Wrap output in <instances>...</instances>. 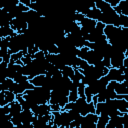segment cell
Wrapping results in <instances>:
<instances>
[{
	"label": "cell",
	"mask_w": 128,
	"mask_h": 128,
	"mask_svg": "<svg viewBox=\"0 0 128 128\" xmlns=\"http://www.w3.org/2000/svg\"><path fill=\"white\" fill-rule=\"evenodd\" d=\"M10 90H11L12 92H14L15 95H17V94H23L24 91H25V90L22 88V86H21L19 83H16V82L13 83V85H12V87H11Z\"/></svg>",
	"instance_id": "11"
},
{
	"label": "cell",
	"mask_w": 128,
	"mask_h": 128,
	"mask_svg": "<svg viewBox=\"0 0 128 128\" xmlns=\"http://www.w3.org/2000/svg\"><path fill=\"white\" fill-rule=\"evenodd\" d=\"M118 1H123V0H118Z\"/></svg>",
	"instance_id": "27"
},
{
	"label": "cell",
	"mask_w": 128,
	"mask_h": 128,
	"mask_svg": "<svg viewBox=\"0 0 128 128\" xmlns=\"http://www.w3.org/2000/svg\"><path fill=\"white\" fill-rule=\"evenodd\" d=\"M9 106H10V115L11 116H14V115H18L20 114V112L22 111V106L21 104L15 99L14 101H12L11 103H9Z\"/></svg>",
	"instance_id": "3"
},
{
	"label": "cell",
	"mask_w": 128,
	"mask_h": 128,
	"mask_svg": "<svg viewBox=\"0 0 128 128\" xmlns=\"http://www.w3.org/2000/svg\"><path fill=\"white\" fill-rule=\"evenodd\" d=\"M10 57H11V53H10V52H8L6 55H4V56L2 57V61H4V62L8 63V62L10 61Z\"/></svg>",
	"instance_id": "24"
},
{
	"label": "cell",
	"mask_w": 128,
	"mask_h": 128,
	"mask_svg": "<svg viewBox=\"0 0 128 128\" xmlns=\"http://www.w3.org/2000/svg\"><path fill=\"white\" fill-rule=\"evenodd\" d=\"M32 56L30 55V54H25V55H23L22 57H21V61H22V63H23V65H27V64H29V63H31V61H32Z\"/></svg>",
	"instance_id": "16"
},
{
	"label": "cell",
	"mask_w": 128,
	"mask_h": 128,
	"mask_svg": "<svg viewBox=\"0 0 128 128\" xmlns=\"http://www.w3.org/2000/svg\"><path fill=\"white\" fill-rule=\"evenodd\" d=\"M20 3H22V4H24L25 6H28V7H29V5H30V3H31V0H20Z\"/></svg>",
	"instance_id": "25"
},
{
	"label": "cell",
	"mask_w": 128,
	"mask_h": 128,
	"mask_svg": "<svg viewBox=\"0 0 128 128\" xmlns=\"http://www.w3.org/2000/svg\"><path fill=\"white\" fill-rule=\"evenodd\" d=\"M83 2H84V4L88 7V8H93V7H95V2H94V0H82Z\"/></svg>",
	"instance_id": "20"
},
{
	"label": "cell",
	"mask_w": 128,
	"mask_h": 128,
	"mask_svg": "<svg viewBox=\"0 0 128 128\" xmlns=\"http://www.w3.org/2000/svg\"><path fill=\"white\" fill-rule=\"evenodd\" d=\"M30 83H32L34 86H43L44 85V81H45V74H38L35 75L33 78H31Z\"/></svg>",
	"instance_id": "7"
},
{
	"label": "cell",
	"mask_w": 128,
	"mask_h": 128,
	"mask_svg": "<svg viewBox=\"0 0 128 128\" xmlns=\"http://www.w3.org/2000/svg\"><path fill=\"white\" fill-rule=\"evenodd\" d=\"M23 56V52L22 51H18L16 53H13L11 54V57H10V60L13 61V62H16V60L18 59H21V57Z\"/></svg>",
	"instance_id": "18"
},
{
	"label": "cell",
	"mask_w": 128,
	"mask_h": 128,
	"mask_svg": "<svg viewBox=\"0 0 128 128\" xmlns=\"http://www.w3.org/2000/svg\"><path fill=\"white\" fill-rule=\"evenodd\" d=\"M33 59H36V60H42V59H45V52L44 51H37L34 55H31Z\"/></svg>",
	"instance_id": "15"
},
{
	"label": "cell",
	"mask_w": 128,
	"mask_h": 128,
	"mask_svg": "<svg viewBox=\"0 0 128 128\" xmlns=\"http://www.w3.org/2000/svg\"><path fill=\"white\" fill-rule=\"evenodd\" d=\"M100 15H101V11H100L98 8H96V7L89 8L88 11H87L86 14H85L86 17H88V18H90V19H93V20H96V21L99 19Z\"/></svg>",
	"instance_id": "6"
},
{
	"label": "cell",
	"mask_w": 128,
	"mask_h": 128,
	"mask_svg": "<svg viewBox=\"0 0 128 128\" xmlns=\"http://www.w3.org/2000/svg\"><path fill=\"white\" fill-rule=\"evenodd\" d=\"M119 22H120V27L128 28V16L119 14Z\"/></svg>",
	"instance_id": "12"
},
{
	"label": "cell",
	"mask_w": 128,
	"mask_h": 128,
	"mask_svg": "<svg viewBox=\"0 0 128 128\" xmlns=\"http://www.w3.org/2000/svg\"><path fill=\"white\" fill-rule=\"evenodd\" d=\"M127 80L125 79L123 82H117L116 86L114 88L116 94H128V89H127Z\"/></svg>",
	"instance_id": "4"
},
{
	"label": "cell",
	"mask_w": 128,
	"mask_h": 128,
	"mask_svg": "<svg viewBox=\"0 0 128 128\" xmlns=\"http://www.w3.org/2000/svg\"><path fill=\"white\" fill-rule=\"evenodd\" d=\"M13 83H14V80L12 79V78H6V79H4V81L1 83V85H2V90L3 91H6V90H10L11 89V87H12V85H13Z\"/></svg>",
	"instance_id": "9"
},
{
	"label": "cell",
	"mask_w": 128,
	"mask_h": 128,
	"mask_svg": "<svg viewBox=\"0 0 128 128\" xmlns=\"http://www.w3.org/2000/svg\"><path fill=\"white\" fill-rule=\"evenodd\" d=\"M47 52L51 53V54H59L60 53V49H59V47L56 44H51V45L48 46Z\"/></svg>",
	"instance_id": "13"
},
{
	"label": "cell",
	"mask_w": 128,
	"mask_h": 128,
	"mask_svg": "<svg viewBox=\"0 0 128 128\" xmlns=\"http://www.w3.org/2000/svg\"><path fill=\"white\" fill-rule=\"evenodd\" d=\"M61 73H62V76H66L72 79L74 77V68L69 65H64L63 68L61 69Z\"/></svg>",
	"instance_id": "8"
},
{
	"label": "cell",
	"mask_w": 128,
	"mask_h": 128,
	"mask_svg": "<svg viewBox=\"0 0 128 128\" xmlns=\"http://www.w3.org/2000/svg\"><path fill=\"white\" fill-rule=\"evenodd\" d=\"M109 116L107 113H101L98 115V120L96 123V128H105L106 124L108 123Z\"/></svg>",
	"instance_id": "5"
},
{
	"label": "cell",
	"mask_w": 128,
	"mask_h": 128,
	"mask_svg": "<svg viewBox=\"0 0 128 128\" xmlns=\"http://www.w3.org/2000/svg\"><path fill=\"white\" fill-rule=\"evenodd\" d=\"M4 3H5V0H0V9H1V8H3Z\"/></svg>",
	"instance_id": "26"
},
{
	"label": "cell",
	"mask_w": 128,
	"mask_h": 128,
	"mask_svg": "<svg viewBox=\"0 0 128 128\" xmlns=\"http://www.w3.org/2000/svg\"><path fill=\"white\" fill-rule=\"evenodd\" d=\"M17 6H18V8H19V10H20L21 12H27V11L29 10V7H28V6H25L24 4H22V3H20V2H19V4H18Z\"/></svg>",
	"instance_id": "21"
},
{
	"label": "cell",
	"mask_w": 128,
	"mask_h": 128,
	"mask_svg": "<svg viewBox=\"0 0 128 128\" xmlns=\"http://www.w3.org/2000/svg\"><path fill=\"white\" fill-rule=\"evenodd\" d=\"M68 101H69V100H68V96L61 95V97H60V99H59V101H58V104H59L61 107H63Z\"/></svg>",
	"instance_id": "19"
},
{
	"label": "cell",
	"mask_w": 128,
	"mask_h": 128,
	"mask_svg": "<svg viewBox=\"0 0 128 128\" xmlns=\"http://www.w3.org/2000/svg\"><path fill=\"white\" fill-rule=\"evenodd\" d=\"M4 98H5L6 102L9 104V103H11L12 101H14L16 99V95L11 90H6V91H4Z\"/></svg>",
	"instance_id": "10"
},
{
	"label": "cell",
	"mask_w": 128,
	"mask_h": 128,
	"mask_svg": "<svg viewBox=\"0 0 128 128\" xmlns=\"http://www.w3.org/2000/svg\"><path fill=\"white\" fill-rule=\"evenodd\" d=\"M105 2H107L111 7H115L118 3H119V1L118 0H104Z\"/></svg>",
	"instance_id": "23"
},
{
	"label": "cell",
	"mask_w": 128,
	"mask_h": 128,
	"mask_svg": "<svg viewBox=\"0 0 128 128\" xmlns=\"http://www.w3.org/2000/svg\"><path fill=\"white\" fill-rule=\"evenodd\" d=\"M10 36L1 38V48H9V42H10Z\"/></svg>",
	"instance_id": "17"
},
{
	"label": "cell",
	"mask_w": 128,
	"mask_h": 128,
	"mask_svg": "<svg viewBox=\"0 0 128 128\" xmlns=\"http://www.w3.org/2000/svg\"><path fill=\"white\" fill-rule=\"evenodd\" d=\"M61 106L59 104H50V109L51 111H61Z\"/></svg>",
	"instance_id": "22"
},
{
	"label": "cell",
	"mask_w": 128,
	"mask_h": 128,
	"mask_svg": "<svg viewBox=\"0 0 128 128\" xmlns=\"http://www.w3.org/2000/svg\"><path fill=\"white\" fill-rule=\"evenodd\" d=\"M11 122L13 123L14 127H17V126H19V125L22 123V121H21V117H20V114L12 116V117H11Z\"/></svg>",
	"instance_id": "14"
},
{
	"label": "cell",
	"mask_w": 128,
	"mask_h": 128,
	"mask_svg": "<svg viewBox=\"0 0 128 128\" xmlns=\"http://www.w3.org/2000/svg\"><path fill=\"white\" fill-rule=\"evenodd\" d=\"M115 103H116V108L118 111H120L121 113L128 112V101L127 100H125L124 98H121V99L115 98Z\"/></svg>",
	"instance_id": "2"
},
{
	"label": "cell",
	"mask_w": 128,
	"mask_h": 128,
	"mask_svg": "<svg viewBox=\"0 0 128 128\" xmlns=\"http://www.w3.org/2000/svg\"><path fill=\"white\" fill-rule=\"evenodd\" d=\"M106 76H107V78H108L109 81L114 80L116 82H123L126 79L125 75L122 74V73H120L119 70H118V68H114V67H110L109 68L108 73L106 74Z\"/></svg>",
	"instance_id": "1"
}]
</instances>
